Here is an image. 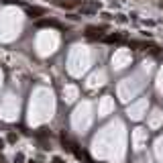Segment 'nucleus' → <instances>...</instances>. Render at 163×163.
<instances>
[{
    "label": "nucleus",
    "mask_w": 163,
    "mask_h": 163,
    "mask_svg": "<svg viewBox=\"0 0 163 163\" xmlns=\"http://www.w3.org/2000/svg\"><path fill=\"white\" fill-rule=\"evenodd\" d=\"M27 14H29L31 19H41V16H45V8H41V6H29V8H27Z\"/></svg>",
    "instance_id": "nucleus-1"
},
{
    "label": "nucleus",
    "mask_w": 163,
    "mask_h": 163,
    "mask_svg": "<svg viewBox=\"0 0 163 163\" xmlns=\"http://www.w3.org/2000/svg\"><path fill=\"white\" fill-rule=\"evenodd\" d=\"M55 4L61 6V8H76V6L80 4V0H57Z\"/></svg>",
    "instance_id": "nucleus-2"
},
{
    "label": "nucleus",
    "mask_w": 163,
    "mask_h": 163,
    "mask_svg": "<svg viewBox=\"0 0 163 163\" xmlns=\"http://www.w3.org/2000/svg\"><path fill=\"white\" fill-rule=\"evenodd\" d=\"M102 31H104V29H102V27H92V24H90V27H86V35L88 37H100V33H102Z\"/></svg>",
    "instance_id": "nucleus-3"
},
{
    "label": "nucleus",
    "mask_w": 163,
    "mask_h": 163,
    "mask_svg": "<svg viewBox=\"0 0 163 163\" xmlns=\"http://www.w3.org/2000/svg\"><path fill=\"white\" fill-rule=\"evenodd\" d=\"M106 43H118V41H122V35L120 33H114V35H106L104 37Z\"/></svg>",
    "instance_id": "nucleus-4"
},
{
    "label": "nucleus",
    "mask_w": 163,
    "mask_h": 163,
    "mask_svg": "<svg viewBox=\"0 0 163 163\" xmlns=\"http://www.w3.org/2000/svg\"><path fill=\"white\" fill-rule=\"evenodd\" d=\"M37 27H59L55 21H47V19H43V21H39L37 23Z\"/></svg>",
    "instance_id": "nucleus-5"
},
{
    "label": "nucleus",
    "mask_w": 163,
    "mask_h": 163,
    "mask_svg": "<svg viewBox=\"0 0 163 163\" xmlns=\"http://www.w3.org/2000/svg\"><path fill=\"white\" fill-rule=\"evenodd\" d=\"M16 139H19L16 133H8V135H6V141H8V143H16Z\"/></svg>",
    "instance_id": "nucleus-6"
},
{
    "label": "nucleus",
    "mask_w": 163,
    "mask_h": 163,
    "mask_svg": "<svg viewBox=\"0 0 163 163\" xmlns=\"http://www.w3.org/2000/svg\"><path fill=\"white\" fill-rule=\"evenodd\" d=\"M80 12H84V14H92V12H94V8H88V6H82V8H80Z\"/></svg>",
    "instance_id": "nucleus-7"
},
{
    "label": "nucleus",
    "mask_w": 163,
    "mask_h": 163,
    "mask_svg": "<svg viewBox=\"0 0 163 163\" xmlns=\"http://www.w3.org/2000/svg\"><path fill=\"white\" fill-rule=\"evenodd\" d=\"M23 161H24V155H23V153H19V155L14 157V163H23Z\"/></svg>",
    "instance_id": "nucleus-8"
},
{
    "label": "nucleus",
    "mask_w": 163,
    "mask_h": 163,
    "mask_svg": "<svg viewBox=\"0 0 163 163\" xmlns=\"http://www.w3.org/2000/svg\"><path fill=\"white\" fill-rule=\"evenodd\" d=\"M53 163H65V161H63L61 157H53Z\"/></svg>",
    "instance_id": "nucleus-9"
},
{
    "label": "nucleus",
    "mask_w": 163,
    "mask_h": 163,
    "mask_svg": "<svg viewBox=\"0 0 163 163\" xmlns=\"http://www.w3.org/2000/svg\"><path fill=\"white\" fill-rule=\"evenodd\" d=\"M0 149H4V139H0Z\"/></svg>",
    "instance_id": "nucleus-10"
}]
</instances>
